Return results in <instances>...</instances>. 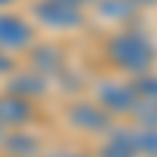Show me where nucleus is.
Instances as JSON below:
<instances>
[{
  "mask_svg": "<svg viewBox=\"0 0 157 157\" xmlns=\"http://www.w3.org/2000/svg\"><path fill=\"white\" fill-rule=\"evenodd\" d=\"M116 50V57L123 60V66H132V69H141V66H148V60H151V47L145 38H138V35H123L120 41L113 44Z\"/></svg>",
  "mask_w": 157,
  "mask_h": 157,
  "instance_id": "f257e3e1",
  "label": "nucleus"
},
{
  "mask_svg": "<svg viewBox=\"0 0 157 157\" xmlns=\"http://www.w3.org/2000/svg\"><path fill=\"white\" fill-rule=\"evenodd\" d=\"M138 3H151V0H138Z\"/></svg>",
  "mask_w": 157,
  "mask_h": 157,
  "instance_id": "7ed1b4c3",
  "label": "nucleus"
},
{
  "mask_svg": "<svg viewBox=\"0 0 157 157\" xmlns=\"http://www.w3.org/2000/svg\"><path fill=\"white\" fill-rule=\"evenodd\" d=\"M138 145H141V148H145L148 154H154V157H157V132H148L145 138H141V141H138Z\"/></svg>",
  "mask_w": 157,
  "mask_h": 157,
  "instance_id": "f03ea898",
  "label": "nucleus"
}]
</instances>
